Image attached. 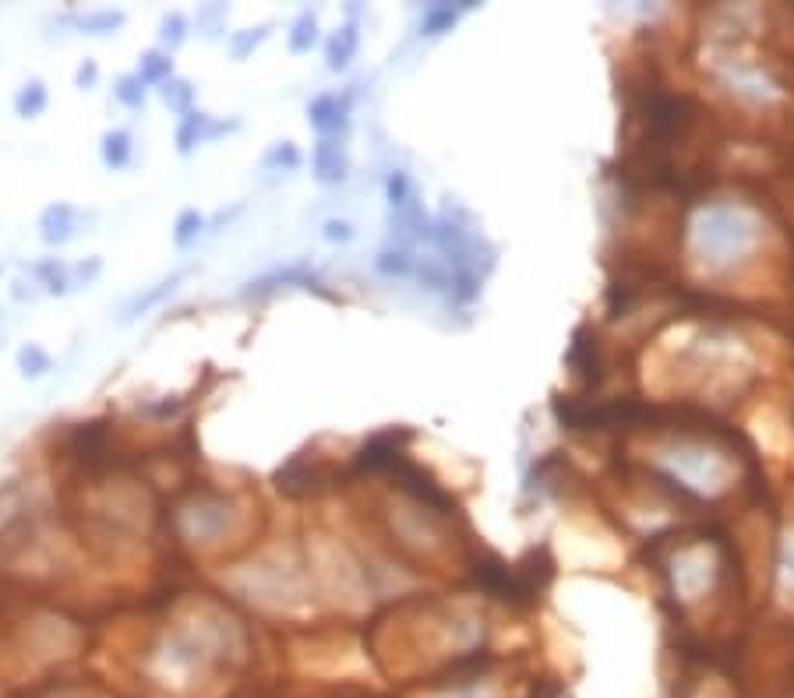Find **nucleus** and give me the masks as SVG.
Here are the masks:
<instances>
[{
	"label": "nucleus",
	"instance_id": "nucleus-6",
	"mask_svg": "<svg viewBox=\"0 0 794 698\" xmlns=\"http://www.w3.org/2000/svg\"><path fill=\"white\" fill-rule=\"evenodd\" d=\"M308 113H311V124H315L318 131H339V127L346 124V99L318 96Z\"/></svg>",
	"mask_w": 794,
	"mask_h": 698
},
{
	"label": "nucleus",
	"instance_id": "nucleus-28",
	"mask_svg": "<svg viewBox=\"0 0 794 698\" xmlns=\"http://www.w3.org/2000/svg\"><path fill=\"white\" fill-rule=\"evenodd\" d=\"M92 82H96V64H85L78 71V85H92Z\"/></svg>",
	"mask_w": 794,
	"mask_h": 698
},
{
	"label": "nucleus",
	"instance_id": "nucleus-2",
	"mask_svg": "<svg viewBox=\"0 0 794 698\" xmlns=\"http://www.w3.org/2000/svg\"><path fill=\"white\" fill-rule=\"evenodd\" d=\"M410 438V431H385L375 434L368 445L357 452V469H371V473H382V469H396L403 462V441Z\"/></svg>",
	"mask_w": 794,
	"mask_h": 698
},
{
	"label": "nucleus",
	"instance_id": "nucleus-21",
	"mask_svg": "<svg viewBox=\"0 0 794 698\" xmlns=\"http://www.w3.org/2000/svg\"><path fill=\"white\" fill-rule=\"evenodd\" d=\"M413 268V261H410V254L399 247V251H382L378 254V272H385V275H406Z\"/></svg>",
	"mask_w": 794,
	"mask_h": 698
},
{
	"label": "nucleus",
	"instance_id": "nucleus-10",
	"mask_svg": "<svg viewBox=\"0 0 794 698\" xmlns=\"http://www.w3.org/2000/svg\"><path fill=\"white\" fill-rule=\"evenodd\" d=\"M473 4H463V8H449V4H435V8L424 11V22H420V32L424 36H442L445 29H452L459 18V11H470Z\"/></svg>",
	"mask_w": 794,
	"mask_h": 698
},
{
	"label": "nucleus",
	"instance_id": "nucleus-18",
	"mask_svg": "<svg viewBox=\"0 0 794 698\" xmlns=\"http://www.w3.org/2000/svg\"><path fill=\"white\" fill-rule=\"evenodd\" d=\"M202 226H205V219L198 216V212H180V219H177V230H173V244L177 247H188L191 240L198 237V233H202Z\"/></svg>",
	"mask_w": 794,
	"mask_h": 698
},
{
	"label": "nucleus",
	"instance_id": "nucleus-1",
	"mask_svg": "<svg viewBox=\"0 0 794 698\" xmlns=\"http://www.w3.org/2000/svg\"><path fill=\"white\" fill-rule=\"evenodd\" d=\"M756 237V219L738 205H710L696 219V251L706 265H731L752 251Z\"/></svg>",
	"mask_w": 794,
	"mask_h": 698
},
{
	"label": "nucleus",
	"instance_id": "nucleus-16",
	"mask_svg": "<svg viewBox=\"0 0 794 698\" xmlns=\"http://www.w3.org/2000/svg\"><path fill=\"white\" fill-rule=\"evenodd\" d=\"M191 99H195V89L188 82H180V78H170L163 85V103L177 113H191Z\"/></svg>",
	"mask_w": 794,
	"mask_h": 698
},
{
	"label": "nucleus",
	"instance_id": "nucleus-4",
	"mask_svg": "<svg viewBox=\"0 0 794 698\" xmlns=\"http://www.w3.org/2000/svg\"><path fill=\"white\" fill-rule=\"evenodd\" d=\"M315 177L322 180V184H339V180H346L343 145L332 142V138L318 142V149H315Z\"/></svg>",
	"mask_w": 794,
	"mask_h": 698
},
{
	"label": "nucleus",
	"instance_id": "nucleus-19",
	"mask_svg": "<svg viewBox=\"0 0 794 698\" xmlns=\"http://www.w3.org/2000/svg\"><path fill=\"white\" fill-rule=\"evenodd\" d=\"M120 25H124V15H120V11H96V15L82 18V29L92 32V36H106V32L120 29Z\"/></svg>",
	"mask_w": 794,
	"mask_h": 698
},
{
	"label": "nucleus",
	"instance_id": "nucleus-25",
	"mask_svg": "<svg viewBox=\"0 0 794 698\" xmlns=\"http://www.w3.org/2000/svg\"><path fill=\"white\" fill-rule=\"evenodd\" d=\"M184 29H188L184 15H170V18H163V32H159V39H163L166 46H180L184 43Z\"/></svg>",
	"mask_w": 794,
	"mask_h": 698
},
{
	"label": "nucleus",
	"instance_id": "nucleus-9",
	"mask_svg": "<svg viewBox=\"0 0 794 698\" xmlns=\"http://www.w3.org/2000/svg\"><path fill=\"white\" fill-rule=\"evenodd\" d=\"M138 78H142V85H166L173 78V60L159 50L145 53L142 64H138Z\"/></svg>",
	"mask_w": 794,
	"mask_h": 698
},
{
	"label": "nucleus",
	"instance_id": "nucleus-24",
	"mask_svg": "<svg viewBox=\"0 0 794 698\" xmlns=\"http://www.w3.org/2000/svg\"><path fill=\"white\" fill-rule=\"evenodd\" d=\"M780 575H784V589L794 596V533L780 547Z\"/></svg>",
	"mask_w": 794,
	"mask_h": 698
},
{
	"label": "nucleus",
	"instance_id": "nucleus-27",
	"mask_svg": "<svg viewBox=\"0 0 794 698\" xmlns=\"http://www.w3.org/2000/svg\"><path fill=\"white\" fill-rule=\"evenodd\" d=\"M350 237H353V226L343 223V219H332V223H325V240H339V244H346Z\"/></svg>",
	"mask_w": 794,
	"mask_h": 698
},
{
	"label": "nucleus",
	"instance_id": "nucleus-23",
	"mask_svg": "<svg viewBox=\"0 0 794 698\" xmlns=\"http://www.w3.org/2000/svg\"><path fill=\"white\" fill-rule=\"evenodd\" d=\"M262 39H265V25H262V29H248V32H244V36H233L230 53H233V57H237V60H244L251 50H255L258 43H262Z\"/></svg>",
	"mask_w": 794,
	"mask_h": 698
},
{
	"label": "nucleus",
	"instance_id": "nucleus-13",
	"mask_svg": "<svg viewBox=\"0 0 794 698\" xmlns=\"http://www.w3.org/2000/svg\"><path fill=\"white\" fill-rule=\"evenodd\" d=\"M43 110H46V89H43V82L22 85V92L15 96V113H18V117H39Z\"/></svg>",
	"mask_w": 794,
	"mask_h": 698
},
{
	"label": "nucleus",
	"instance_id": "nucleus-12",
	"mask_svg": "<svg viewBox=\"0 0 794 698\" xmlns=\"http://www.w3.org/2000/svg\"><path fill=\"white\" fill-rule=\"evenodd\" d=\"M131 159V134L128 131H110L103 138V163L120 170V166H128Z\"/></svg>",
	"mask_w": 794,
	"mask_h": 698
},
{
	"label": "nucleus",
	"instance_id": "nucleus-26",
	"mask_svg": "<svg viewBox=\"0 0 794 698\" xmlns=\"http://www.w3.org/2000/svg\"><path fill=\"white\" fill-rule=\"evenodd\" d=\"M300 163V156H297V149L293 145H276V149L265 156V166H286V170H293V166Z\"/></svg>",
	"mask_w": 794,
	"mask_h": 698
},
{
	"label": "nucleus",
	"instance_id": "nucleus-15",
	"mask_svg": "<svg viewBox=\"0 0 794 698\" xmlns=\"http://www.w3.org/2000/svg\"><path fill=\"white\" fill-rule=\"evenodd\" d=\"M18 367H22L25 378H43L46 371H53V360L46 349L39 346H25L22 353H18Z\"/></svg>",
	"mask_w": 794,
	"mask_h": 698
},
{
	"label": "nucleus",
	"instance_id": "nucleus-7",
	"mask_svg": "<svg viewBox=\"0 0 794 698\" xmlns=\"http://www.w3.org/2000/svg\"><path fill=\"white\" fill-rule=\"evenodd\" d=\"M198 142H209V117H205L202 110H191V113H184V124L177 127V145H180V152L188 156Z\"/></svg>",
	"mask_w": 794,
	"mask_h": 698
},
{
	"label": "nucleus",
	"instance_id": "nucleus-14",
	"mask_svg": "<svg viewBox=\"0 0 794 698\" xmlns=\"http://www.w3.org/2000/svg\"><path fill=\"white\" fill-rule=\"evenodd\" d=\"M315 43H318V22H315V15H300L297 22H293V32H290V50L293 53H308Z\"/></svg>",
	"mask_w": 794,
	"mask_h": 698
},
{
	"label": "nucleus",
	"instance_id": "nucleus-17",
	"mask_svg": "<svg viewBox=\"0 0 794 698\" xmlns=\"http://www.w3.org/2000/svg\"><path fill=\"white\" fill-rule=\"evenodd\" d=\"M180 283V275H170V279H166V283H159V286H152L149 293H145V297H138L135 304L128 307V311H124V321H131V318H138V314H145L149 311L152 304H159V300L166 297V293H173V286Z\"/></svg>",
	"mask_w": 794,
	"mask_h": 698
},
{
	"label": "nucleus",
	"instance_id": "nucleus-8",
	"mask_svg": "<svg viewBox=\"0 0 794 698\" xmlns=\"http://www.w3.org/2000/svg\"><path fill=\"white\" fill-rule=\"evenodd\" d=\"M353 50H357V25H346L343 32H336V36L329 39V50H325L332 71H343V67L350 64Z\"/></svg>",
	"mask_w": 794,
	"mask_h": 698
},
{
	"label": "nucleus",
	"instance_id": "nucleus-20",
	"mask_svg": "<svg viewBox=\"0 0 794 698\" xmlns=\"http://www.w3.org/2000/svg\"><path fill=\"white\" fill-rule=\"evenodd\" d=\"M113 96H117L124 106H142L145 103V85H142V78H138V75L120 78L117 89H113Z\"/></svg>",
	"mask_w": 794,
	"mask_h": 698
},
{
	"label": "nucleus",
	"instance_id": "nucleus-11",
	"mask_svg": "<svg viewBox=\"0 0 794 698\" xmlns=\"http://www.w3.org/2000/svg\"><path fill=\"white\" fill-rule=\"evenodd\" d=\"M290 283H311V272H308V268H297V265L279 268V272L262 275L258 283H251L248 293H269V290H276V286H290Z\"/></svg>",
	"mask_w": 794,
	"mask_h": 698
},
{
	"label": "nucleus",
	"instance_id": "nucleus-5",
	"mask_svg": "<svg viewBox=\"0 0 794 698\" xmlns=\"http://www.w3.org/2000/svg\"><path fill=\"white\" fill-rule=\"evenodd\" d=\"M276 480H279L276 487L283 494H290V498H304V494H311V487H315V469H311L304 459H293L286 469H279Z\"/></svg>",
	"mask_w": 794,
	"mask_h": 698
},
{
	"label": "nucleus",
	"instance_id": "nucleus-3",
	"mask_svg": "<svg viewBox=\"0 0 794 698\" xmlns=\"http://www.w3.org/2000/svg\"><path fill=\"white\" fill-rule=\"evenodd\" d=\"M46 244H68L75 237V208L71 205H50L39 219Z\"/></svg>",
	"mask_w": 794,
	"mask_h": 698
},
{
	"label": "nucleus",
	"instance_id": "nucleus-22",
	"mask_svg": "<svg viewBox=\"0 0 794 698\" xmlns=\"http://www.w3.org/2000/svg\"><path fill=\"white\" fill-rule=\"evenodd\" d=\"M389 201L396 212H403L406 205H413L410 198V180H406V173H392L389 177Z\"/></svg>",
	"mask_w": 794,
	"mask_h": 698
}]
</instances>
